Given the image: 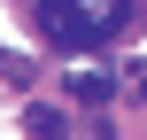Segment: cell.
Wrapping results in <instances>:
<instances>
[{
  "label": "cell",
  "instance_id": "cell-1",
  "mask_svg": "<svg viewBox=\"0 0 147 140\" xmlns=\"http://www.w3.org/2000/svg\"><path fill=\"white\" fill-rule=\"evenodd\" d=\"M132 8H140V0H31V23H39L47 47L93 55V47H109V39L132 23Z\"/></svg>",
  "mask_w": 147,
  "mask_h": 140
},
{
  "label": "cell",
  "instance_id": "cell-3",
  "mask_svg": "<svg viewBox=\"0 0 147 140\" xmlns=\"http://www.w3.org/2000/svg\"><path fill=\"white\" fill-rule=\"evenodd\" d=\"M23 132H31V140H62L70 117H62V109H23Z\"/></svg>",
  "mask_w": 147,
  "mask_h": 140
},
{
  "label": "cell",
  "instance_id": "cell-2",
  "mask_svg": "<svg viewBox=\"0 0 147 140\" xmlns=\"http://www.w3.org/2000/svg\"><path fill=\"white\" fill-rule=\"evenodd\" d=\"M70 94L93 109V101H109V94H116V78H109V70H78V78H70Z\"/></svg>",
  "mask_w": 147,
  "mask_h": 140
}]
</instances>
